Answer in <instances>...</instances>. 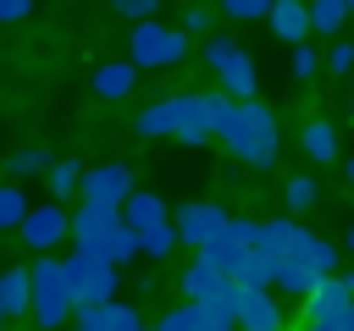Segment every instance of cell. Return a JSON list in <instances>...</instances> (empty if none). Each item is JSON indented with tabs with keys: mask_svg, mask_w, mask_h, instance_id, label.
I'll return each instance as SVG.
<instances>
[{
	"mask_svg": "<svg viewBox=\"0 0 354 331\" xmlns=\"http://www.w3.org/2000/svg\"><path fill=\"white\" fill-rule=\"evenodd\" d=\"M227 110H232V99H227V94H171V99L144 105V110H138V121H133V132H144V138L210 143V138H221Z\"/></svg>",
	"mask_w": 354,
	"mask_h": 331,
	"instance_id": "6da1fadb",
	"label": "cell"
},
{
	"mask_svg": "<svg viewBox=\"0 0 354 331\" xmlns=\"http://www.w3.org/2000/svg\"><path fill=\"white\" fill-rule=\"evenodd\" d=\"M221 143H227L243 166H271V160H277V116H271L260 99H243V105L227 110Z\"/></svg>",
	"mask_w": 354,
	"mask_h": 331,
	"instance_id": "7a4b0ae2",
	"label": "cell"
},
{
	"mask_svg": "<svg viewBox=\"0 0 354 331\" xmlns=\"http://www.w3.org/2000/svg\"><path fill=\"white\" fill-rule=\"evenodd\" d=\"M260 248H266L271 259H304V265H315L321 276H337V270H332V265H337V248H332L326 237H315L310 226L288 221V215H277V221L260 226Z\"/></svg>",
	"mask_w": 354,
	"mask_h": 331,
	"instance_id": "3957f363",
	"label": "cell"
},
{
	"mask_svg": "<svg viewBox=\"0 0 354 331\" xmlns=\"http://www.w3.org/2000/svg\"><path fill=\"white\" fill-rule=\"evenodd\" d=\"M61 281H66L72 309H100V303H116V281H122V270H111V265L94 259L88 248H72V254L61 259Z\"/></svg>",
	"mask_w": 354,
	"mask_h": 331,
	"instance_id": "277c9868",
	"label": "cell"
},
{
	"mask_svg": "<svg viewBox=\"0 0 354 331\" xmlns=\"http://www.w3.org/2000/svg\"><path fill=\"white\" fill-rule=\"evenodd\" d=\"M28 314H33L39 331L66 325V314H72V298H66V281H61V259H50V254H39L28 265Z\"/></svg>",
	"mask_w": 354,
	"mask_h": 331,
	"instance_id": "5b68a950",
	"label": "cell"
},
{
	"mask_svg": "<svg viewBox=\"0 0 354 331\" xmlns=\"http://www.w3.org/2000/svg\"><path fill=\"white\" fill-rule=\"evenodd\" d=\"M188 55V33L177 28V22H144V28H133V39H127V61H133V72H144V66H177Z\"/></svg>",
	"mask_w": 354,
	"mask_h": 331,
	"instance_id": "8992f818",
	"label": "cell"
},
{
	"mask_svg": "<svg viewBox=\"0 0 354 331\" xmlns=\"http://www.w3.org/2000/svg\"><path fill=\"white\" fill-rule=\"evenodd\" d=\"M205 61H210V72H216V83H221V94H227L232 105L254 99L260 72H254V61L243 55V44H232V39H210V44H205Z\"/></svg>",
	"mask_w": 354,
	"mask_h": 331,
	"instance_id": "52a82bcc",
	"label": "cell"
},
{
	"mask_svg": "<svg viewBox=\"0 0 354 331\" xmlns=\"http://www.w3.org/2000/svg\"><path fill=\"white\" fill-rule=\"evenodd\" d=\"M183 298L199 303V309H210V314H221V320H232V309H238V281L221 276V270H210L205 259H188V270H183Z\"/></svg>",
	"mask_w": 354,
	"mask_h": 331,
	"instance_id": "ba28073f",
	"label": "cell"
},
{
	"mask_svg": "<svg viewBox=\"0 0 354 331\" xmlns=\"http://www.w3.org/2000/svg\"><path fill=\"white\" fill-rule=\"evenodd\" d=\"M227 210L221 204H210V199H188V204H177L171 210V232H177V243H188L194 254H205L221 232H227Z\"/></svg>",
	"mask_w": 354,
	"mask_h": 331,
	"instance_id": "9c48e42d",
	"label": "cell"
},
{
	"mask_svg": "<svg viewBox=\"0 0 354 331\" xmlns=\"http://www.w3.org/2000/svg\"><path fill=\"white\" fill-rule=\"evenodd\" d=\"M133 166H122V160H105V166H94V171H83V182H77V193H83V204H111V210H122L127 199H133Z\"/></svg>",
	"mask_w": 354,
	"mask_h": 331,
	"instance_id": "30bf717a",
	"label": "cell"
},
{
	"mask_svg": "<svg viewBox=\"0 0 354 331\" xmlns=\"http://www.w3.org/2000/svg\"><path fill=\"white\" fill-rule=\"evenodd\" d=\"M66 232H72V210L55 204V199H44V204H33V210L22 215V243H28L33 254H50Z\"/></svg>",
	"mask_w": 354,
	"mask_h": 331,
	"instance_id": "8fae6325",
	"label": "cell"
},
{
	"mask_svg": "<svg viewBox=\"0 0 354 331\" xmlns=\"http://www.w3.org/2000/svg\"><path fill=\"white\" fill-rule=\"evenodd\" d=\"M232 331H282V303H277V292H238Z\"/></svg>",
	"mask_w": 354,
	"mask_h": 331,
	"instance_id": "7c38bea8",
	"label": "cell"
},
{
	"mask_svg": "<svg viewBox=\"0 0 354 331\" xmlns=\"http://www.w3.org/2000/svg\"><path fill=\"white\" fill-rule=\"evenodd\" d=\"M304 314H310V325H343V314H348V292H343V281H337V276H321L315 292L304 298Z\"/></svg>",
	"mask_w": 354,
	"mask_h": 331,
	"instance_id": "4fadbf2b",
	"label": "cell"
},
{
	"mask_svg": "<svg viewBox=\"0 0 354 331\" xmlns=\"http://www.w3.org/2000/svg\"><path fill=\"white\" fill-rule=\"evenodd\" d=\"M72 331H144L133 303H100V309H72Z\"/></svg>",
	"mask_w": 354,
	"mask_h": 331,
	"instance_id": "5bb4252c",
	"label": "cell"
},
{
	"mask_svg": "<svg viewBox=\"0 0 354 331\" xmlns=\"http://www.w3.org/2000/svg\"><path fill=\"white\" fill-rule=\"evenodd\" d=\"M166 221H171V210L160 204V193L133 188V199L122 204V226H127V232H138V237H144V232H155V226H166Z\"/></svg>",
	"mask_w": 354,
	"mask_h": 331,
	"instance_id": "9a60e30c",
	"label": "cell"
},
{
	"mask_svg": "<svg viewBox=\"0 0 354 331\" xmlns=\"http://www.w3.org/2000/svg\"><path fill=\"white\" fill-rule=\"evenodd\" d=\"M122 226V210H111V204H77L72 210V237H77V248L83 243H100L105 232H116Z\"/></svg>",
	"mask_w": 354,
	"mask_h": 331,
	"instance_id": "2e32d148",
	"label": "cell"
},
{
	"mask_svg": "<svg viewBox=\"0 0 354 331\" xmlns=\"http://www.w3.org/2000/svg\"><path fill=\"white\" fill-rule=\"evenodd\" d=\"M155 331H232V320H221V314H210L199 303H177L171 314L155 320Z\"/></svg>",
	"mask_w": 354,
	"mask_h": 331,
	"instance_id": "e0dca14e",
	"label": "cell"
},
{
	"mask_svg": "<svg viewBox=\"0 0 354 331\" xmlns=\"http://www.w3.org/2000/svg\"><path fill=\"white\" fill-rule=\"evenodd\" d=\"M315 281H321L315 265H304V259H271V287H282V292H293V298H310Z\"/></svg>",
	"mask_w": 354,
	"mask_h": 331,
	"instance_id": "ac0fdd59",
	"label": "cell"
},
{
	"mask_svg": "<svg viewBox=\"0 0 354 331\" xmlns=\"http://www.w3.org/2000/svg\"><path fill=\"white\" fill-rule=\"evenodd\" d=\"M266 22H271V33H277V39H288V50H293V44H310V11H304V6L282 0V6H271V17H266Z\"/></svg>",
	"mask_w": 354,
	"mask_h": 331,
	"instance_id": "d6986e66",
	"label": "cell"
},
{
	"mask_svg": "<svg viewBox=\"0 0 354 331\" xmlns=\"http://www.w3.org/2000/svg\"><path fill=\"white\" fill-rule=\"evenodd\" d=\"M133 77H138V72H133V61H100L88 83H94V94H100V99H127V94H133Z\"/></svg>",
	"mask_w": 354,
	"mask_h": 331,
	"instance_id": "ffe728a7",
	"label": "cell"
},
{
	"mask_svg": "<svg viewBox=\"0 0 354 331\" xmlns=\"http://www.w3.org/2000/svg\"><path fill=\"white\" fill-rule=\"evenodd\" d=\"M94 259H105L111 270L122 265V259H138V232H127V226H116V232H105L100 243H83Z\"/></svg>",
	"mask_w": 354,
	"mask_h": 331,
	"instance_id": "44dd1931",
	"label": "cell"
},
{
	"mask_svg": "<svg viewBox=\"0 0 354 331\" xmlns=\"http://www.w3.org/2000/svg\"><path fill=\"white\" fill-rule=\"evenodd\" d=\"M299 143H304V154H310V160H337V127H332L326 116L304 121V127H299Z\"/></svg>",
	"mask_w": 354,
	"mask_h": 331,
	"instance_id": "7402d4cb",
	"label": "cell"
},
{
	"mask_svg": "<svg viewBox=\"0 0 354 331\" xmlns=\"http://www.w3.org/2000/svg\"><path fill=\"white\" fill-rule=\"evenodd\" d=\"M0 309H6V320L11 314H28V265L0 270Z\"/></svg>",
	"mask_w": 354,
	"mask_h": 331,
	"instance_id": "603a6c76",
	"label": "cell"
},
{
	"mask_svg": "<svg viewBox=\"0 0 354 331\" xmlns=\"http://www.w3.org/2000/svg\"><path fill=\"white\" fill-rule=\"evenodd\" d=\"M243 254H249V248H243V243H238L232 232H221V237H216V243H210V248H205L199 259H205L210 270H221V276H232V270L243 265Z\"/></svg>",
	"mask_w": 354,
	"mask_h": 331,
	"instance_id": "cb8c5ba5",
	"label": "cell"
},
{
	"mask_svg": "<svg viewBox=\"0 0 354 331\" xmlns=\"http://www.w3.org/2000/svg\"><path fill=\"white\" fill-rule=\"evenodd\" d=\"M310 11V39L315 33H337L343 22H348V0H315V6H304Z\"/></svg>",
	"mask_w": 354,
	"mask_h": 331,
	"instance_id": "d4e9b609",
	"label": "cell"
},
{
	"mask_svg": "<svg viewBox=\"0 0 354 331\" xmlns=\"http://www.w3.org/2000/svg\"><path fill=\"white\" fill-rule=\"evenodd\" d=\"M44 177H50V193H55V204H61V199H72V193H77V182H83V166L66 154V160H50V171H44Z\"/></svg>",
	"mask_w": 354,
	"mask_h": 331,
	"instance_id": "484cf974",
	"label": "cell"
},
{
	"mask_svg": "<svg viewBox=\"0 0 354 331\" xmlns=\"http://www.w3.org/2000/svg\"><path fill=\"white\" fill-rule=\"evenodd\" d=\"M28 210H33V204H28V188H22V182H0V232H6V226H22Z\"/></svg>",
	"mask_w": 354,
	"mask_h": 331,
	"instance_id": "4316f807",
	"label": "cell"
},
{
	"mask_svg": "<svg viewBox=\"0 0 354 331\" xmlns=\"http://www.w3.org/2000/svg\"><path fill=\"white\" fill-rule=\"evenodd\" d=\"M315 199H321V188H315V177H288V210H293V215H304V210H315Z\"/></svg>",
	"mask_w": 354,
	"mask_h": 331,
	"instance_id": "83f0119b",
	"label": "cell"
},
{
	"mask_svg": "<svg viewBox=\"0 0 354 331\" xmlns=\"http://www.w3.org/2000/svg\"><path fill=\"white\" fill-rule=\"evenodd\" d=\"M171 248H177V232H171V221H166V226H155V232H144V237H138V254H144V259H166V254H171Z\"/></svg>",
	"mask_w": 354,
	"mask_h": 331,
	"instance_id": "f1b7e54d",
	"label": "cell"
},
{
	"mask_svg": "<svg viewBox=\"0 0 354 331\" xmlns=\"http://www.w3.org/2000/svg\"><path fill=\"white\" fill-rule=\"evenodd\" d=\"M221 11H227L232 22H266V17H271V0H227Z\"/></svg>",
	"mask_w": 354,
	"mask_h": 331,
	"instance_id": "f546056e",
	"label": "cell"
},
{
	"mask_svg": "<svg viewBox=\"0 0 354 331\" xmlns=\"http://www.w3.org/2000/svg\"><path fill=\"white\" fill-rule=\"evenodd\" d=\"M11 171H22V182H28V177H39V171H50V154H44V149H17V154H11Z\"/></svg>",
	"mask_w": 354,
	"mask_h": 331,
	"instance_id": "4dcf8cb0",
	"label": "cell"
},
{
	"mask_svg": "<svg viewBox=\"0 0 354 331\" xmlns=\"http://www.w3.org/2000/svg\"><path fill=\"white\" fill-rule=\"evenodd\" d=\"M288 66H293V77H315V72H321V55H315L310 44H293V50H288Z\"/></svg>",
	"mask_w": 354,
	"mask_h": 331,
	"instance_id": "1f68e13d",
	"label": "cell"
},
{
	"mask_svg": "<svg viewBox=\"0 0 354 331\" xmlns=\"http://www.w3.org/2000/svg\"><path fill=\"white\" fill-rule=\"evenodd\" d=\"M116 11L133 22V28H144V22H155V0H116Z\"/></svg>",
	"mask_w": 354,
	"mask_h": 331,
	"instance_id": "d6a6232c",
	"label": "cell"
},
{
	"mask_svg": "<svg viewBox=\"0 0 354 331\" xmlns=\"http://www.w3.org/2000/svg\"><path fill=\"white\" fill-rule=\"evenodd\" d=\"M326 72H337V77H343V72H354V44H348V39H343V44H332V55H326Z\"/></svg>",
	"mask_w": 354,
	"mask_h": 331,
	"instance_id": "836d02e7",
	"label": "cell"
},
{
	"mask_svg": "<svg viewBox=\"0 0 354 331\" xmlns=\"http://www.w3.org/2000/svg\"><path fill=\"white\" fill-rule=\"evenodd\" d=\"M177 28H183V33H205V28H210V6H188Z\"/></svg>",
	"mask_w": 354,
	"mask_h": 331,
	"instance_id": "e575fe53",
	"label": "cell"
},
{
	"mask_svg": "<svg viewBox=\"0 0 354 331\" xmlns=\"http://www.w3.org/2000/svg\"><path fill=\"white\" fill-rule=\"evenodd\" d=\"M33 17V0H0V22H28Z\"/></svg>",
	"mask_w": 354,
	"mask_h": 331,
	"instance_id": "d590c367",
	"label": "cell"
},
{
	"mask_svg": "<svg viewBox=\"0 0 354 331\" xmlns=\"http://www.w3.org/2000/svg\"><path fill=\"white\" fill-rule=\"evenodd\" d=\"M337 281H343V292H348V303H354V270H348V276H337Z\"/></svg>",
	"mask_w": 354,
	"mask_h": 331,
	"instance_id": "8d00e7d4",
	"label": "cell"
},
{
	"mask_svg": "<svg viewBox=\"0 0 354 331\" xmlns=\"http://www.w3.org/2000/svg\"><path fill=\"white\" fill-rule=\"evenodd\" d=\"M343 331H354V303H348V314H343Z\"/></svg>",
	"mask_w": 354,
	"mask_h": 331,
	"instance_id": "74e56055",
	"label": "cell"
},
{
	"mask_svg": "<svg viewBox=\"0 0 354 331\" xmlns=\"http://www.w3.org/2000/svg\"><path fill=\"white\" fill-rule=\"evenodd\" d=\"M304 331H343V325H304Z\"/></svg>",
	"mask_w": 354,
	"mask_h": 331,
	"instance_id": "f35d334b",
	"label": "cell"
},
{
	"mask_svg": "<svg viewBox=\"0 0 354 331\" xmlns=\"http://www.w3.org/2000/svg\"><path fill=\"white\" fill-rule=\"evenodd\" d=\"M348 259H354V226H348Z\"/></svg>",
	"mask_w": 354,
	"mask_h": 331,
	"instance_id": "ab89813d",
	"label": "cell"
},
{
	"mask_svg": "<svg viewBox=\"0 0 354 331\" xmlns=\"http://www.w3.org/2000/svg\"><path fill=\"white\" fill-rule=\"evenodd\" d=\"M348 182H354V160H348Z\"/></svg>",
	"mask_w": 354,
	"mask_h": 331,
	"instance_id": "60d3db41",
	"label": "cell"
},
{
	"mask_svg": "<svg viewBox=\"0 0 354 331\" xmlns=\"http://www.w3.org/2000/svg\"><path fill=\"white\" fill-rule=\"evenodd\" d=\"M348 110H354V94H348Z\"/></svg>",
	"mask_w": 354,
	"mask_h": 331,
	"instance_id": "b9f144b4",
	"label": "cell"
},
{
	"mask_svg": "<svg viewBox=\"0 0 354 331\" xmlns=\"http://www.w3.org/2000/svg\"><path fill=\"white\" fill-rule=\"evenodd\" d=\"M0 320H6V309H0Z\"/></svg>",
	"mask_w": 354,
	"mask_h": 331,
	"instance_id": "7bdbcfd3",
	"label": "cell"
},
{
	"mask_svg": "<svg viewBox=\"0 0 354 331\" xmlns=\"http://www.w3.org/2000/svg\"><path fill=\"white\" fill-rule=\"evenodd\" d=\"M0 331H6V325H0Z\"/></svg>",
	"mask_w": 354,
	"mask_h": 331,
	"instance_id": "ee69618b",
	"label": "cell"
}]
</instances>
